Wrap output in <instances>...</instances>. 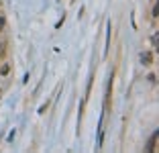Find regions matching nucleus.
Masks as SVG:
<instances>
[{"mask_svg": "<svg viewBox=\"0 0 159 153\" xmlns=\"http://www.w3.org/2000/svg\"><path fill=\"white\" fill-rule=\"evenodd\" d=\"M151 61H153V53H149V51H145V53H141V63L149 65Z\"/></svg>", "mask_w": 159, "mask_h": 153, "instance_id": "nucleus-1", "label": "nucleus"}, {"mask_svg": "<svg viewBox=\"0 0 159 153\" xmlns=\"http://www.w3.org/2000/svg\"><path fill=\"white\" fill-rule=\"evenodd\" d=\"M8 72H10V65H8V63H4L2 67H0V76H6Z\"/></svg>", "mask_w": 159, "mask_h": 153, "instance_id": "nucleus-2", "label": "nucleus"}, {"mask_svg": "<svg viewBox=\"0 0 159 153\" xmlns=\"http://www.w3.org/2000/svg\"><path fill=\"white\" fill-rule=\"evenodd\" d=\"M151 43H153V45H155V47H157V45H159V37H157V33H155L153 37H151Z\"/></svg>", "mask_w": 159, "mask_h": 153, "instance_id": "nucleus-3", "label": "nucleus"}, {"mask_svg": "<svg viewBox=\"0 0 159 153\" xmlns=\"http://www.w3.org/2000/svg\"><path fill=\"white\" fill-rule=\"evenodd\" d=\"M2 29H4V19L0 16V31H2Z\"/></svg>", "mask_w": 159, "mask_h": 153, "instance_id": "nucleus-4", "label": "nucleus"}, {"mask_svg": "<svg viewBox=\"0 0 159 153\" xmlns=\"http://www.w3.org/2000/svg\"><path fill=\"white\" fill-rule=\"evenodd\" d=\"M2 51H4V45H2V43H0V53H2Z\"/></svg>", "mask_w": 159, "mask_h": 153, "instance_id": "nucleus-5", "label": "nucleus"}]
</instances>
